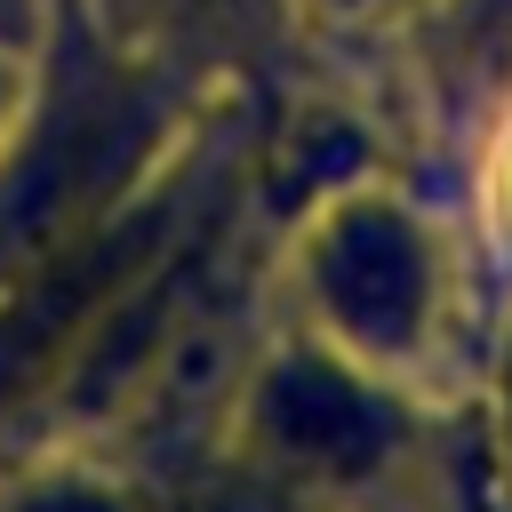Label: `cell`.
<instances>
[{"label":"cell","mask_w":512,"mask_h":512,"mask_svg":"<svg viewBox=\"0 0 512 512\" xmlns=\"http://www.w3.org/2000/svg\"><path fill=\"white\" fill-rule=\"evenodd\" d=\"M264 432H272V448H288V456H304V464H360V456L384 448V416H376L352 384L312 376V368L272 376V392H264Z\"/></svg>","instance_id":"1"},{"label":"cell","mask_w":512,"mask_h":512,"mask_svg":"<svg viewBox=\"0 0 512 512\" xmlns=\"http://www.w3.org/2000/svg\"><path fill=\"white\" fill-rule=\"evenodd\" d=\"M56 512H104V504H56Z\"/></svg>","instance_id":"2"},{"label":"cell","mask_w":512,"mask_h":512,"mask_svg":"<svg viewBox=\"0 0 512 512\" xmlns=\"http://www.w3.org/2000/svg\"><path fill=\"white\" fill-rule=\"evenodd\" d=\"M176 8H224V0H176Z\"/></svg>","instance_id":"3"}]
</instances>
